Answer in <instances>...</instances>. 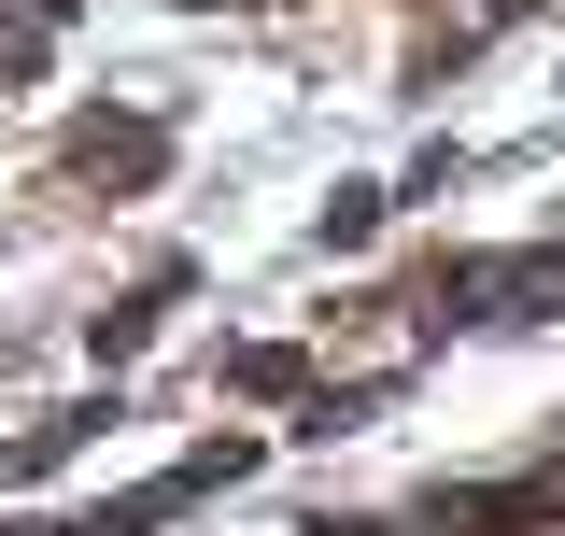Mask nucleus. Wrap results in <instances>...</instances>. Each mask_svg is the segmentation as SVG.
<instances>
[{
	"mask_svg": "<svg viewBox=\"0 0 565 536\" xmlns=\"http://www.w3.org/2000/svg\"><path fill=\"white\" fill-rule=\"evenodd\" d=\"M509 14H537V0H481V29H509Z\"/></svg>",
	"mask_w": 565,
	"mask_h": 536,
	"instance_id": "423d86ee",
	"label": "nucleus"
},
{
	"mask_svg": "<svg viewBox=\"0 0 565 536\" xmlns=\"http://www.w3.org/2000/svg\"><path fill=\"white\" fill-rule=\"evenodd\" d=\"M226 382H241V396H297V382H311V367H297V353H282V339H255V353H226Z\"/></svg>",
	"mask_w": 565,
	"mask_h": 536,
	"instance_id": "39448f33",
	"label": "nucleus"
},
{
	"mask_svg": "<svg viewBox=\"0 0 565 536\" xmlns=\"http://www.w3.org/2000/svg\"><path fill=\"white\" fill-rule=\"evenodd\" d=\"M311 240H326V255H367V240H382V184H340V199L311 212Z\"/></svg>",
	"mask_w": 565,
	"mask_h": 536,
	"instance_id": "20e7f679",
	"label": "nucleus"
},
{
	"mask_svg": "<svg viewBox=\"0 0 565 536\" xmlns=\"http://www.w3.org/2000/svg\"><path fill=\"white\" fill-rule=\"evenodd\" d=\"M0 536H57V523H0Z\"/></svg>",
	"mask_w": 565,
	"mask_h": 536,
	"instance_id": "0eeeda50",
	"label": "nucleus"
},
{
	"mask_svg": "<svg viewBox=\"0 0 565 536\" xmlns=\"http://www.w3.org/2000/svg\"><path fill=\"white\" fill-rule=\"evenodd\" d=\"M552 311H565V240H537V255H452L438 297H424V325H552Z\"/></svg>",
	"mask_w": 565,
	"mask_h": 536,
	"instance_id": "f257e3e1",
	"label": "nucleus"
},
{
	"mask_svg": "<svg viewBox=\"0 0 565 536\" xmlns=\"http://www.w3.org/2000/svg\"><path fill=\"white\" fill-rule=\"evenodd\" d=\"M438 523H467V536H537V523H552V480H467V494H438Z\"/></svg>",
	"mask_w": 565,
	"mask_h": 536,
	"instance_id": "f03ea898",
	"label": "nucleus"
},
{
	"mask_svg": "<svg viewBox=\"0 0 565 536\" xmlns=\"http://www.w3.org/2000/svg\"><path fill=\"white\" fill-rule=\"evenodd\" d=\"M156 311H170V282H141V297H114V311H85V353H99V367H128L141 339H156Z\"/></svg>",
	"mask_w": 565,
	"mask_h": 536,
	"instance_id": "7ed1b4c3",
	"label": "nucleus"
}]
</instances>
